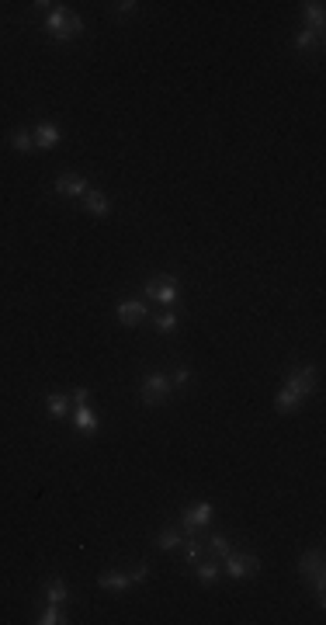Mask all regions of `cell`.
Instances as JSON below:
<instances>
[{"label":"cell","mask_w":326,"mask_h":625,"mask_svg":"<svg viewBox=\"0 0 326 625\" xmlns=\"http://www.w3.org/2000/svg\"><path fill=\"white\" fill-rule=\"evenodd\" d=\"M313 393H316V365H298V368L288 372L285 386L274 396V410L278 414H295Z\"/></svg>","instance_id":"obj_1"},{"label":"cell","mask_w":326,"mask_h":625,"mask_svg":"<svg viewBox=\"0 0 326 625\" xmlns=\"http://www.w3.org/2000/svg\"><path fill=\"white\" fill-rule=\"evenodd\" d=\"M45 32L52 35V42H69V38H77L84 32V21L77 14H69L63 4H56V11L45 14Z\"/></svg>","instance_id":"obj_2"},{"label":"cell","mask_w":326,"mask_h":625,"mask_svg":"<svg viewBox=\"0 0 326 625\" xmlns=\"http://www.w3.org/2000/svg\"><path fill=\"white\" fill-rule=\"evenodd\" d=\"M174 393V386H170V379L163 375V372H150L142 382H139V399L146 403V406H160L167 403Z\"/></svg>","instance_id":"obj_3"},{"label":"cell","mask_w":326,"mask_h":625,"mask_svg":"<svg viewBox=\"0 0 326 625\" xmlns=\"http://www.w3.org/2000/svg\"><path fill=\"white\" fill-rule=\"evenodd\" d=\"M223 570L232 580H247V577L261 573V560L254 553H229V556H223Z\"/></svg>","instance_id":"obj_4"},{"label":"cell","mask_w":326,"mask_h":625,"mask_svg":"<svg viewBox=\"0 0 326 625\" xmlns=\"http://www.w3.org/2000/svg\"><path fill=\"white\" fill-rule=\"evenodd\" d=\"M142 289H146V296L153 299V302H160L163 309H170L174 299H177V278L174 275H153Z\"/></svg>","instance_id":"obj_5"},{"label":"cell","mask_w":326,"mask_h":625,"mask_svg":"<svg viewBox=\"0 0 326 625\" xmlns=\"http://www.w3.org/2000/svg\"><path fill=\"white\" fill-rule=\"evenodd\" d=\"M212 504L208 500H195V504H188L184 507V514H181V528H184V535H195L198 528H205L212 521Z\"/></svg>","instance_id":"obj_6"},{"label":"cell","mask_w":326,"mask_h":625,"mask_svg":"<svg viewBox=\"0 0 326 625\" xmlns=\"http://www.w3.org/2000/svg\"><path fill=\"white\" fill-rule=\"evenodd\" d=\"M298 577L305 584H320L323 580V549H305L298 556Z\"/></svg>","instance_id":"obj_7"},{"label":"cell","mask_w":326,"mask_h":625,"mask_svg":"<svg viewBox=\"0 0 326 625\" xmlns=\"http://www.w3.org/2000/svg\"><path fill=\"white\" fill-rule=\"evenodd\" d=\"M69 421H73V431L77 434H98V414L91 410V403H77V410H69Z\"/></svg>","instance_id":"obj_8"},{"label":"cell","mask_w":326,"mask_h":625,"mask_svg":"<svg viewBox=\"0 0 326 625\" xmlns=\"http://www.w3.org/2000/svg\"><path fill=\"white\" fill-rule=\"evenodd\" d=\"M52 192L63 198H84L91 192V184H87V177H80V174H66V177H56Z\"/></svg>","instance_id":"obj_9"},{"label":"cell","mask_w":326,"mask_h":625,"mask_svg":"<svg viewBox=\"0 0 326 625\" xmlns=\"http://www.w3.org/2000/svg\"><path fill=\"white\" fill-rule=\"evenodd\" d=\"M146 302H139V299H125V302H118V309H115V316H118V323H125V327H139L142 320H146Z\"/></svg>","instance_id":"obj_10"},{"label":"cell","mask_w":326,"mask_h":625,"mask_svg":"<svg viewBox=\"0 0 326 625\" xmlns=\"http://www.w3.org/2000/svg\"><path fill=\"white\" fill-rule=\"evenodd\" d=\"M32 135H35V150H52V146L63 143V129L56 122H38L32 129Z\"/></svg>","instance_id":"obj_11"},{"label":"cell","mask_w":326,"mask_h":625,"mask_svg":"<svg viewBox=\"0 0 326 625\" xmlns=\"http://www.w3.org/2000/svg\"><path fill=\"white\" fill-rule=\"evenodd\" d=\"M98 587L101 591H111V594H125L132 587V577L122 573V570H108V573L98 577Z\"/></svg>","instance_id":"obj_12"},{"label":"cell","mask_w":326,"mask_h":625,"mask_svg":"<svg viewBox=\"0 0 326 625\" xmlns=\"http://www.w3.org/2000/svg\"><path fill=\"white\" fill-rule=\"evenodd\" d=\"M80 205H84V212H91V216H111V198L98 192V188H91L87 195L80 198Z\"/></svg>","instance_id":"obj_13"},{"label":"cell","mask_w":326,"mask_h":625,"mask_svg":"<svg viewBox=\"0 0 326 625\" xmlns=\"http://www.w3.org/2000/svg\"><path fill=\"white\" fill-rule=\"evenodd\" d=\"M219 573H223V560H198L195 563V577H198V584L201 587H212L215 580H219Z\"/></svg>","instance_id":"obj_14"},{"label":"cell","mask_w":326,"mask_h":625,"mask_svg":"<svg viewBox=\"0 0 326 625\" xmlns=\"http://www.w3.org/2000/svg\"><path fill=\"white\" fill-rule=\"evenodd\" d=\"M45 410L52 421H66L69 417V396L66 393H49L45 396Z\"/></svg>","instance_id":"obj_15"},{"label":"cell","mask_w":326,"mask_h":625,"mask_svg":"<svg viewBox=\"0 0 326 625\" xmlns=\"http://www.w3.org/2000/svg\"><path fill=\"white\" fill-rule=\"evenodd\" d=\"M302 18H305V28H313V32H323V21H326V11L320 0H313V4H302Z\"/></svg>","instance_id":"obj_16"},{"label":"cell","mask_w":326,"mask_h":625,"mask_svg":"<svg viewBox=\"0 0 326 625\" xmlns=\"http://www.w3.org/2000/svg\"><path fill=\"white\" fill-rule=\"evenodd\" d=\"M69 591H66V580L63 577H52V580H45V601L49 604H63Z\"/></svg>","instance_id":"obj_17"},{"label":"cell","mask_w":326,"mask_h":625,"mask_svg":"<svg viewBox=\"0 0 326 625\" xmlns=\"http://www.w3.org/2000/svg\"><path fill=\"white\" fill-rule=\"evenodd\" d=\"M181 542H184V528H163L160 535H157V549H163V553L177 549Z\"/></svg>","instance_id":"obj_18"},{"label":"cell","mask_w":326,"mask_h":625,"mask_svg":"<svg viewBox=\"0 0 326 625\" xmlns=\"http://www.w3.org/2000/svg\"><path fill=\"white\" fill-rule=\"evenodd\" d=\"M11 150H14V153H35V135L28 129L11 132Z\"/></svg>","instance_id":"obj_19"},{"label":"cell","mask_w":326,"mask_h":625,"mask_svg":"<svg viewBox=\"0 0 326 625\" xmlns=\"http://www.w3.org/2000/svg\"><path fill=\"white\" fill-rule=\"evenodd\" d=\"M181 546H184V556H188V563H191V566H195L198 560H205V553H208V549H205V542H198L195 535H184V542H181Z\"/></svg>","instance_id":"obj_20"},{"label":"cell","mask_w":326,"mask_h":625,"mask_svg":"<svg viewBox=\"0 0 326 625\" xmlns=\"http://www.w3.org/2000/svg\"><path fill=\"white\" fill-rule=\"evenodd\" d=\"M38 622H42V625H66L69 619H66L63 604H45V608H42V615H38Z\"/></svg>","instance_id":"obj_21"},{"label":"cell","mask_w":326,"mask_h":625,"mask_svg":"<svg viewBox=\"0 0 326 625\" xmlns=\"http://www.w3.org/2000/svg\"><path fill=\"white\" fill-rule=\"evenodd\" d=\"M320 45V32H313V28H302V32L295 35V49H302V52H313Z\"/></svg>","instance_id":"obj_22"},{"label":"cell","mask_w":326,"mask_h":625,"mask_svg":"<svg viewBox=\"0 0 326 625\" xmlns=\"http://www.w3.org/2000/svg\"><path fill=\"white\" fill-rule=\"evenodd\" d=\"M153 327H157V333H174V330H177V313H170V309L157 313V316H153Z\"/></svg>","instance_id":"obj_23"},{"label":"cell","mask_w":326,"mask_h":625,"mask_svg":"<svg viewBox=\"0 0 326 625\" xmlns=\"http://www.w3.org/2000/svg\"><path fill=\"white\" fill-rule=\"evenodd\" d=\"M205 549H208V553H212L215 560H223V556H229V553H232V546H229V538H226V535H212Z\"/></svg>","instance_id":"obj_24"},{"label":"cell","mask_w":326,"mask_h":625,"mask_svg":"<svg viewBox=\"0 0 326 625\" xmlns=\"http://www.w3.org/2000/svg\"><path fill=\"white\" fill-rule=\"evenodd\" d=\"M188 382H191V368H184V365H181V368L170 375V386H188Z\"/></svg>","instance_id":"obj_25"},{"label":"cell","mask_w":326,"mask_h":625,"mask_svg":"<svg viewBox=\"0 0 326 625\" xmlns=\"http://www.w3.org/2000/svg\"><path fill=\"white\" fill-rule=\"evenodd\" d=\"M129 577H132V584H146V580H150V566L139 563L135 570H129Z\"/></svg>","instance_id":"obj_26"},{"label":"cell","mask_w":326,"mask_h":625,"mask_svg":"<svg viewBox=\"0 0 326 625\" xmlns=\"http://www.w3.org/2000/svg\"><path fill=\"white\" fill-rule=\"evenodd\" d=\"M69 399H73V403H91V389H87V386H77Z\"/></svg>","instance_id":"obj_27"},{"label":"cell","mask_w":326,"mask_h":625,"mask_svg":"<svg viewBox=\"0 0 326 625\" xmlns=\"http://www.w3.org/2000/svg\"><path fill=\"white\" fill-rule=\"evenodd\" d=\"M135 7H139V4H135V0H122V4H118V11H122V14H132V11H135Z\"/></svg>","instance_id":"obj_28"}]
</instances>
